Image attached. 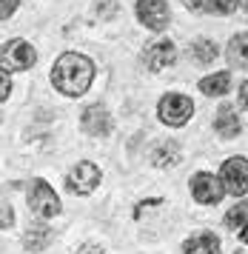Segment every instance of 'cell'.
<instances>
[{"label":"cell","instance_id":"obj_1","mask_svg":"<svg viewBox=\"0 0 248 254\" xmlns=\"http://www.w3.org/2000/svg\"><path fill=\"white\" fill-rule=\"evenodd\" d=\"M91 80H94V63L86 55L77 52H66L60 55L52 69V83L57 92H63L66 97H80L89 92Z\"/></svg>","mask_w":248,"mask_h":254},{"label":"cell","instance_id":"obj_2","mask_svg":"<svg viewBox=\"0 0 248 254\" xmlns=\"http://www.w3.org/2000/svg\"><path fill=\"white\" fill-rule=\"evenodd\" d=\"M29 211L37 214L40 220H52L60 214V197L55 194V189L46 183V180H32L29 186Z\"/></svg>","mask_w":248,"mask_h":254},{"label":"cell","instance_id":"obj_3","mask_svg":"<svg viewBox=\"0 0 248 254\" xmlns=\"http://www.w3.org/2000/svg\"><path fill=\"white\" fill-rule=\"evenodd\" d=\"M34 46L32 43H26V40H9V43H3L0 46V66L9 71H26L34 66Z\"/></svg>","mask_w":248,"mask_h":254},{"label":"cell","instance_id":"obj_4","mask_svg":"<svg viewBox=\"0 0 248 254\" xmlns=\"http://www.w3.org/2000/svg\"><path fill=\"white\" fill-rule=\"evenodd\" d=\"M160 120L169 123V126H186L194 115V103L186 97V94H166L157 106Z\"/></svg>","mask_w":248,"mask_h":254},{"label":"cell","instance_id":"obj_5","mask_svg":"<svg viewBox=\"0 0 248 254\" xmlns=\"http://www.w3.org/2000/svg\"><path fill=\"white\" fill-rule=\"evenodd\" d=\"M220 183H223V191L234 197H246L248 189V166L246 157H231V160L223 163V174H220Z\"/></svg>","mask_w":248,"mask_h":254},{"label":"cell","instance_id":"obj_6","mask_svg":"<svg viewBox=\"0 0 248 254\" xmlns=\"http://www.w3.org/2000/svg\"><path fill=\"white\" fill-rule=\"evenodd\" d=\"M191 194L200 206H217L226 191H223L220 177H214V174H208V172H197L191 177Z\"/></svg>","mask_w":248,"mask_h":254},{"label":"cell","instance_id":"obj_7","mask_svg":"<svg viewBox=\"0 0 248 254\" xmlns=\"http://www.w3.org/2000/svg\"><path fill=\"white\" fill-rule=\"evenodd\" d=\"M66 183H68V191H71V194H91V191L100 186V169H97L94 163L83 160L68 172Z\"/></svg>","mask_w":248,"mask_h":254},{"label":"cell","instance_id":"obj_8","mask_svg":"<svg viewBox=\"0 0 248 254\" xmlns=\"http://www.w3.org/2000/svg\"><path fill=\"white\" fill-rule=\"evenodd\" d=\"M137 17L151 32H163L171 20L169 3L166 0H137Z\"/></svg>","mask_w":248,"mask_h":254},{"label":"cell","instance_id":"obj_9","mask_svg":"<svg viewBox=\"0 0 248 254\" xmlns=\"http://www.w3.org/2000/svg\"><path fill=\"white\" fill-rule=\"evenodd\" d=\"M174 60H177V49H174L171 40H157V43H151V46L143 52V63H146L148 71L169 69Z\"/></svg>","mask_w":248,"mask_h":254},{"label":"cell","instance_id":"obj_10","mask_svg":"<svg viewBox=\"0 0 248 254\" xmlns=\"http://www.w3.org/2000/svg\"><path fill=\"white\" fill-rule=\"evenodd\" d=\"M80 126H83V131L91 134V137H106V134L112 131V115H109L100 103L89 106V109L83 112V117H80Z\"/></svg>","mask_w":248,"mask_h":254},{"label":"cell","instance_id":"obj_11","mask_svg":"<svg viewBox=\"0 0 248 254\" xmlns=\"http://www.w3.org/2000/svg\"><path fill=\"white\" fill-rule=\"evenodd\" d=\"M214 128H217V134L226 137V140L237 137L240 131H243V123H240V117H237V109H234V106H223V109L217 112V117H214Z\"/></svg>","mask_w":248,"mask_h":254},{"label":"cell","instance_id":"obj_12","mask_svg":"<svg viewBox=\"0 0 248 254\" xmlns=\"http://www.w3.org/2000/svg\"><path fill=\"white\" fill-rule=\"evenodd\" d=\"M52 240H55V231L49 229V226H43V223L29 226V231L23 234V246H26V252H43Z\"/></svg>","mask_w":248,"mask_h":254},{"label":"cell","instance_id":"obj_13","mask_svg":"<svg viewBox=\"0 0 248 254\" xmlns=\"http://www.w3.org/2000/svg\"><path fill=\"white\" fill-rule=\"evenodd\" d=\"M186 254H220V240H217L211 231H200L186 240Z\"/></svg>","mask_w":248,"mask_h":254},{"label":"cell","instance_id":"obj_14","mask_svg":"<svg viewBox=\"0 0 248 254\" xmlns=\"http://www.w3.org/2000/svg\"><path fill=\"white\" fill-rule=\"evenodd\" d=\"M231 89V74L228 71H217V74H208L200 80V92L208 94V97H220Z\"/></svg>","mask_w":248,"mask_h":254},{"label":"cell","instance_id":"obj_15","mask_svg":"<svg viewBox=\"0 0 248 254\" xmlns=\"http://www.w3.org/2000/svg\"><path fill=\"white\" fill-rule=\"evenodd\" d=\"M246 40H248L246 32L231 37V46H228V63H231V69H246Z\"/></svg>","mask_w":248,"mask_h":254},{"label":"cell","instance_id":"obj_16","mask_svg":"<svg viewBox=\"0 0 248 254\" xmlns=\"http://www.w3.org/2000/svg\"><path fill=\"white\" fill-rule=\"evenodd\" d=\"M151 160L157 163L160 169L180 163V149H177V143H163V146H157V149H154V154H151Z\"/></svg>","mask_w":248,"mask_h":254},{"label":"cell","instance_id":"obj_17","mask_svg":"<svg viewBox=\"0 0 248 254\" xmlns=\"http://www.w3.org/2000/svg\"><path fill=\"white\" fill-rule=\"evenodd\" d=\"M191 55H194V60H197V63H214V58H217V46L211 43V40L200 37V40H194Z\"/></svg>","mask_w":248,"mask_h":254},{"label":"cell","instance_id":"obj_18","mask_svg":"<svg viewBox=\"0 0 248 254\" xmlns=\"http://www.w3.org/2000/svg\"><path fill=\"white\" fill-rule=\"evenodd\" d=\"M246 211H248L246 203H240V206H234L226 214V226L234 229V231H240V237H246V234H243V229H246Z\"/></svg>","mask_w":248,"mask_h":254},{"label":"cell","instance_id":"obj_19","mask_svg":"<svg viewBox=\"0 0 248 254\" xmlns=\"http://www.w3.org/2000/svg\"><path fill=\"white\" fill-rule=\"evenodd\" d=\"M240 6V0H203V12H214V14H228Z\"/></svg>","mask_w":248,"mask_h":254},{"label":"cell","instance_id":"obj_20","mask_svg":"<svg viewBox=\"0 0 248 254\" xmlns=\"http://www.w3.org/2000/svg\"><path fill=\"white\" fill-rule=\"evenodd\" d=\"M11 226H14V208L0 194V229H11Z\"/></svg>","mask_w":248,"mask_h":254},{"label":"cell","instance_id":"obj_21","mask_svg":"<svg viewBox=\"0 0 248 254\" xmlns=\"http://www.w3.org/2000/svg\"><path fill=\"white\" fill-rule=\"evenodd\" d=\"M17 3L20 0H0V20H9L14 14V9H17Z\"/></svg>","mask_w":248,"mask_h":254},{"label":"cell","instance_id":"obj_22","mask_svg":"<svg viewBox=\"0 0 248 254\" xmlns=\"http://www.w3.org/2000/svg\"><path fill=\"white\" fill-rule=\"evenodd\" d=\"M9 94H11V80H9V74L0 69V103H3Z\"/></svg>","mask_w":248,"mask_h":254},{"label":"cell","instance_id":"obj_23","mask_svg":"<svg viewBox=\"0 0 248 254\" xmlns=\"http://www.w3.org/2000/svg\"><path fill=\"white\" fill-rule=\"evenodd\" d=\"M77 254H103V249L94 246V243H83V246L77 249Z\"/></svg>","mask_w":248,"mask_h":254},{"label":"cell","instance_id":"obj_24","mask_svg":"<svg viewBox=\"0 0 248 254\" xmlns=\"http://www.w3.org/2000/svg\"><path fill=\"white\" fill-rule=\"evenodd\" d=\"M188 9H194V12H203V0H183Z\"/></svg>","mask_w":248,"mask_h":254}]
</instances>
